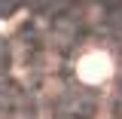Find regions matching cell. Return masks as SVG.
<instances>
[{"label": "cell", "instance_id": "cell-1", "mask_svg": "<svg viewBox=\"0 0 122 119\" xmlns=\"http://www.w3.org/2000/svg\"><path fill=\"white\" fill-rule=\"evenodd\" d=\"M76 73L86 83H104L113 73V61H110L107 52H86L79 58V64H76Z\"/></svg>", "mask_w": 122, "mask_h": 119}]
</instances>
